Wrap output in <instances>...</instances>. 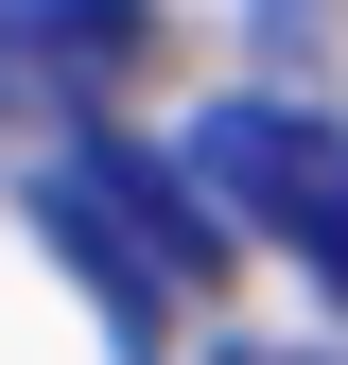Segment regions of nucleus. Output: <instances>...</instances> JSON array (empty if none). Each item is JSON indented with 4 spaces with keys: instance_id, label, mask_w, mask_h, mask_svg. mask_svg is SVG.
<instances>
[{
    "instance_id": "2",
    "label": "nucleus",
    "mask_w": 348,
    "mask_h": 365,
    "mask_svg": "<svg viewBox=\"0 0 348 365\" xmlns=\"http://www.w3.org/2000/svg\"><path fill=\"white\" fill-rule=\"evenodd\" d=\"M192 192L227 209V226H261V244H296L314 279L348 296V122H314V105H209L192 122Z\"/></svg>"
},
{
    "instance_id": "3",
    "label": "nucleus",
    "mask_w": 348,
    "mask_h": 365,
    "mask_svg": "<svg viewBox=\"0 0 348 365\" xmlns=\"http://www.w3.org/2000/svg\"><path fill=\"white\" fill-rule=\"evenodd\" d=\"M140 53V0H0V87H87Z\"/></svg>"
},
{
    "instance_id": "1",
    "label": "nucleus",
    "mask_w": 348,
    "mask_h": 365,
    "mask_svg": "<svg viewBox=\"0 0 348 365\" xmlns=\"http://www.w3.org/2000/svg\"><path fill=\"white\" fill-rule=\"evenodd\" d=\"M35 209H53V244H70L87 279L122 296V348H157L174 313L209 296V261H227V209H209L192 174H157V157H105V140H70L53 174H35Z\"/></svg>"
},
{
    "instance_id": "4",
    "label": "nucleus",
    "mask_w": 348,
    "mask_h": 365,
    "mask_svg": "<svg viewBox=\"0 0 348 365\" xmlns=\"http://www.w3.org/2000/svg\"><path fill=\"white\" fill-rule=\"evenodd\" d=\"M227 365H331V348H227Z\"/></svg>"
}]
</instances>
